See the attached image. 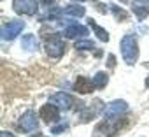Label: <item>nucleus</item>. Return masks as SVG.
<instances>
[{
    "instance_id": "1",
    "label": "nucleus",
    "mask_w": 149,
    "mask_h": 137,
    "mask_svg": "<svg viewBox=\"0 0 149 137\" xmlns=\"http://www.w3.org/2000/svg\"><path fill=\"white\" fill-rule=\"evenodd\" d=\"M121 53L123 58L128 65H133L139 58V46H137V39L133 35H125L121 39Z\"/></svg>"
},
{
    "instance_id": "2",
    "label": "nucleus",
    "mask_w": 149,
    "mask_h": 137,
    "mask_svg": "<svg viewBox=\"0 0 149 137\" xmlns=\"http://www.w3.org/2000/svg\"><path fill=\"white\" fill-rule=\"evenodd\" d=\"M46 37V35H44ZM46 53L51 58H60L65 53V42L60 39L58 34H49L46 37Z\"/></svg>"
},
{
    "instance_id": "3",
    "label": "nucleus",
    "mask_w": 149,
    "mask_h": 137,
    "mask_svg": "<svg viewBox=\"0 0 149 137\" xmlns=\"http://www.w3.org/2000/svg\"><path fill=\"white\" fill-rule=\"evenodd\" d=\"M128 111V104L125 100H112L107 104V107L104 109V118L112 121V120H119L125 113Z\"/></svg>"
},
{
    "instance_id": "4",
    "label": "nucleus",
    "mask_w": 149,
    "mask_h": 137,
    "mask_svg": "<svg viewBox=\"0 0 149 137\" xmlns=\"http://www.w3.org/2000/svg\"><path fill=\"white\" fill-rule=\"evenodd\" d=\"M23 28H25V21H21V20H11V21H7V23L2 25V39L4 41H13V39H16L21 34Z\"/></svg>"
},
{
    "instance_id": "5",
    "label": "nucleus",
    "mask_w": 149,
    "mask_h": 137,
    "mask_svg": "<svg viewBox=\"0 0 149 137\" xmlns=\"http://www.w3.org/2000/svg\"><path fill=\"white\" fill-rule=\"evenodd\" d=\"M13 9H14V13H18V14L33 16V14H37L39 4H37V0H14Z\"/></svg>"
},
{
    "instance_id": "6",
    "label": "nucleus",
    "mask_w": 149,
    "mask_h": 137,
    "mask_svg": "<svg viewBox=\"0 0 149 137\" xmlns=\"http://www.w3.org/2000/svg\"><path fill=\"white\" fill-rule=\"evenodd\" d=\"M18 127H19L21 132H35V130L39 128V120H37L35 113H33V111L25 113V114L19 118Z\"/></svg>"
},
{
    "instance_id": "7",
    "label": "nucleus",
    "mask_w": 149,
    "mask_h": 137,
    "mask_svg": "<svg viewBox=\"0 0 149 137\" xmlns=\"http://www.w3.org/2000/svg\"><path fill=\"white\" fill-rule=\"evenodd\" d=\"M49 102H51V104H54V106H56V107H60V109H70L76 100H74L68 93L58 92V93H53V95L49 97Z\"/></svg>"
},
{
    "instance_id": "8",
    "label": "nucleus",
    "mask_w": 149,
    "mask_h": 137,
    "mask_svg": "<svg viewBox=\"0 0 149 137\" xmlns=\"http://www.w3.org/2000/svg\"><path fill=\"white\" fill-rule=\"evenodd\" d=\"M88 34H90V32H88V28H86V27H83V25H79L77 21L63 28V35H65L67 39H79V37H88Z\"/></svg>"
},
{
    "instance_id": "9",
    "label": "nucleus",
    "mask_w": 149,
    "mask_h": 137,
    "mask_svg": "<svg viewBox=\"0 0 149 137\" xmlns=\"http://www.w3.org/2000/svg\"><path fill=\"white\" fill-rule=\"evenodd\" d=\"M40 118L44 123H53L60 118V107H56L54 104H46L40 107Z\"/></svg>"
},
{
    "instance_id": "10",
    "label": "nucleus",
    "mask_w": 149,
    "mask_h": 137,
    "mask_svg": "<svg viewBox=\"0 0 149 137\" xmlns=\"http://www.w3.org/2000/svg\"><path fill=\"white\" fill-rule=\"evenodd\" d=\"M132 13L139 18L144 20L149 16V0H133L132 4Z\"/></svg>"
},
{
    "instance_id": "11",
    "label": "nucleus",
    "mask_w": 149,
    "mask_h": 137,
    "mask_svg": "<svg viewBox=\"0 0 149 137\" xmlns=\"http://www.w3.org/2000/svg\"><path fill=\"white\" fill-rule=\"evenodd\" d=\"M74 90H76L77 93H91L93 90H95V85H93V81H90L88 78H84V76H79L77 79H76V83H74Z\"/></svg>"
},
{
    "instance_id": "12",
    "label": "nucleus",
    "mask_w": 149,
    "mask_h": 137,
    "mask_svg": "<svg viewBox=\"0 0 149 137\" xmlns=\"http://www.w3.org/2000/svg\"><path fill=\"white\" fill-rule=\"evenodd\" d=\"M112 135H116V130L114 127H109V120L98 123L93 132V137H112Z\"/></svg>"
},
{
    "instance_id": "13",
    "label": "nucleus",
    "mask_w": 149,
    "mask_h": 137,
    "mask_svg": "<svg viewBox=\"0 0 149 137\" xmlns=\"http://www.w3.org/2000/svg\"><path fill=\"white\" fill-rule=\"evenodd\" d=\"M63 14H67L68 18H83L84 14H86V9L83 7V6H68V7H65L63 9Z\"/></svg>"
},
{
    "instance_id": "14",
    "label": "nucleus",
    "mask_w": 149,
    "mask_h": 137,
    "mask_svg": "<svg viewBox=\"0 0 149 137\" xmlns=\"http://www.w3.org/2000/svg\"><path fill=\"white\" fill-rule=\"evenodd\" d=\"M88 25H90V27L93 28L95 35H97V37H98V39H100L102 42H107V41H109V34H107V30H105V28L98 27V25H97V23H95L93 20H88Z\"/></svg>"
},
{
    "instance_id": "15",
    "label": "nucleus",
    "mask_w": 149,
    "mask_h": 137,
    "mask_svg": "<svg viewBox=\"0 0 149 137\" xmlns=\"http://www.w3.org/2000/svg\"><path fill=\"white\" fill-rule=\"evenodd\" d=\"M21 46H23L26 51H35V48H37V39H35L32 34H28V35H25V37L21 39Z\"/></svg>"
},
{
    "instance_id": "16",
    "label": "nucleus",
    "mask_w": 149,
    "mask_h": 137,
    "mask_svg": "<svg viewBox=\"0 0 149 137\" xmlns=\"http://www.w3.org/2000/svg\"><path fill=\"white\" fill-rule=\"evenodd\" d=\"M107 83H109V76H107L105 72H97V74H95V78H93L95 88H105Z\"/></svg>"
},
{
    "instance_id": "17",
    "label": "nucleus",
    "mask_w": 149,
    "mask_h": 137,
    "mask_svg": "<svg viewBox=\"0 0 149 137\" xmlns=\"http://www.w3.org/2000/svg\"><path fill=\"white\" fill-rule=\"evenodd\" d=\"M111 11H112V14H114V16H118V20H119V21H125V20L128 18V14H126V11H123V9H119L118 6H112V7H111Z\"/></svg>"
},
{
    "instance_id": "18",
    "label": "nucleus",
    "mask_w": 149,
    "mask_h": 137,
    "mask_svg": "<svg viewBox=\"0 0 149 137\" xmlns=\"http://www.w3.org/2000/svg\"><path fill=\"white\" fill-rule=\"evenodd\" d=\"M76 48L77 49H93L95 48V42L93 41H77L76 42Z\"/></svg>"
},
{
    "instance_id": "19",
    "label": "nucleus",
    "mask_w": 149,
    "mask_h": 137,
    "mask_svg": "<svg viewBox=\"0 0 149 137\" xmlns=\"http://www.w3.org/2000/svg\"><path fill=\"white\" fill-rule=\"evenodd\" d=\"M67 127H68V123L65 121V123H61V125L53 127V128H51V132H53V134H61V132H65V128H67Z\"/></svg>"
},
{
    "instance_id": "20",
    "label": "nucleus",
    "mask_w": 149,
    "mask_h": 137,
    "mask_svg": "<svg viewBox=\"0 0 149 137\" xmlns=\"http://www.w3.org/2000/svg\"><path fill=\"white\" fill-rule=\"evenodd\" d=\"M54 2H56V0H42V4H44L46 7H49V6H53Z\"/></svg>"
},
{
    "instance_id": "21",
    "label": "nucleus",
    "mask_w": 149,
    "mask_h": 137,
    "mask_svg": "<svg viewBox=\"0 0 149 137\" xmlns=\"http://www.w3.org/2000/svg\"><path fill=\"white\" fill-rule=\"evenodd\" d=\"M0 137H14V135H13L11 132H4V130H2V134H0Z\"/></svg>"
},
{
    "instance_id": "22",
    "label": "nucleus",
    "mask_w": 149,
    "mask_h": 137,
    "mask_svg": "<svg viewBox=\"0 0 149 137\" xmlns=\"http://www.w3.org/2000/svg\"><path fill=\"white\" fill-rule=\"evenodd\" d=\"M109 67H114V55H109Z\"/></svg>"
},
{
    "instance_id": "23",
    "label": "nucleus",
    "mask_w": 149,
    "mask_h": 137,
    "mask_svg": "<svg viewBox=\"0 0 149 137\" xmlns=\"http://www.w3.org/2000/svg\"><path fill=\"white\" fill-rule=\"evenodd\" d=\"M146 86L149 88V76H147V79H146Z\"/></svg>"
},
{
    "instance_id": "24",
    "label": "nucleus",
    "mask_w": 149,
    "mask_h": 137,
    "mask_svg": "<svg viewBox=\"0 0 149 137\" xmlns=\"http://www.w3.org/2000/svg\"><path fill=\"white\" fill-rule=\"evenodd\" d=\"M76 2H84V0H76Z\"/></svg>"
}]
</instances>
